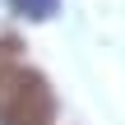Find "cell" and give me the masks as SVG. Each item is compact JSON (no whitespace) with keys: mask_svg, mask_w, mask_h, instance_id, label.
Segmentation results:
<instances>
[{"mask_svg":"<svg viewBox=\"0 0 125 125\" xmlns=\"http://www.w3.org/2000/svg\"><path fill=\"white\" fill-rule=\"evenodd\" d=\"M56 121V93L46 74L28 65L0 70V125H51Z\"/></svg>","mask_w":125,"mask_h":125,"instance_id":"6da1fadb","label":"cell"},{"mask_svg":"<svg viewBox=\"0 0 125 125\" xmlns=\"http://www.w3.org/2000/svg\"><path fill=\"white\" fill-rule=\"evenodd\" d=\"M14 9L28 14V19H51V14L60 9V0H14Z\"/></svg>","mask_w":125,"mask_h":125,"instance_id":"7a4b0ae2","label":"cell"}]
</instances>
